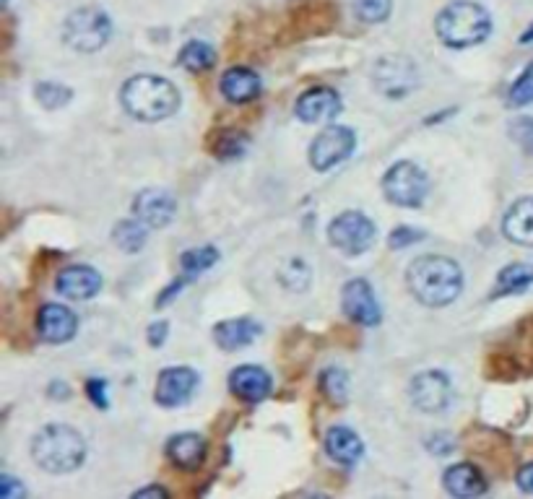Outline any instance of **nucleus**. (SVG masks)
Masks as SVG:
<instances>
[{"instance_id": "obj_1", "label": "nucleus", "mask_w": 533, "mask_h": 499, "mask_svg": "<svg viewBox=\"0 0 533 499\" xmlns=\"http://www.w3.org/2000/svg\"><path fill=\"white\" fill-rule=\"evenodd\" d=\"M409 289L422 305L445 307L450 305L463 289L461 266L442 255H424L416 258L406 273Z\"/></svg>"}, {"instance_id": "obj_2", "label": "nucleus", "mask_w": 533, "mask_h": 499, "mask_svg": "<svg viewBox=\"0 0 533 499\" xmlns=\"http://www.w3.org/2000/svg\"><path fill=\"white\" fill-rule=\"evenodd\" d=\"M123 107L143 123H159L175 115L180 107V94L162 76H133L120 91Z\"/></svg>"}, {"instance_id": "obj_3", "label": "nucleus", "mask_w": 533, "mask_h": 499, "mask_svg": "<svg viewBox=\"0 0 533 499\" xmlns=\"http://www.w3.org/2000/svg\"><path fill=\"white\" fill-rule=\"evenodd\" d=\"M32 458L50 474H71L86 461V442L73 427L50 424L32 440Z\"/></svg>"}, {"instance_id": "obj_4", "label": "nucleus", "mask_w": 533, "mask_h": 499, "mask_svg": "<svg viewBox=\"0 0 533 499\" xmlns=\"http://www.w3.org/2000/svg\"><path fill=\"white\" fill-rule=\"evenodd\" d=\"M435 32L442 45L463 50V47L479 45L492 32V19L487 8L471 0H455L437 13Z\"/></svg>"}, {"instance_id": "obj_5", "label": "nucleus", "mask_w": 533, "mask_h": 499, "mask_svg": "<svg viewBox=\"0 0 533 499\" xmlns=\"http://www.w3.org/2000/svg\"><path fill=\"white\" fill-rule=\"evenodd\" d=\"M112 37L110 16L99 8H78L73 11L63 26L65 45L78 52L102 50Z\"/></svg>"}, {"instance_id": "obj_6", "label": "nucleus", "mask_w": 533, "mask_h": 499, "mask_svg": "<svg viewBox=\"0 0 533 499\" xmlns=\"http://www.w3.org/2000/svg\"><path fill=\"white\" fill-rule=\"evenodd\" d=\"M383 193L390 203L403 208L422 206L429 193V180L422 169L411 162H398L385 172Z\"/></svg>"}, {"instance_id": "obj_7", "label": "nucleus", "mask_w": 533, "mask_h": 499, "mask_svg": "<svg viewBox=\"0 0 533 499\" xmlns=\"http://www.w3.org/2000/svg\"><path fill=\"white\" fill-rule=\"evenodd\" d=\"M328 240L346 255H359L370 250L377 240V229L370 219L359 211H346L336 216L328 229Z\"/></svg>"}, {"instance_id": "obj_8", "label": "nucleus", "mask_w": 533, "mask_h": 499, "mask_svg": "<svg viewBox=\"0 0 533 499\" xmlns=\"http://www.w3.org/2000/svg\"><path fill=\"white\" fill-rule=\"evenodd\" d=\"M354 146H357L354 130L344 128V125H328V128H325L323 133H318V138L312 141L310 164L318 169V172H328L331 167L349 159Z\"/></svg>"}, {"instance_id": "obj_9", "label": "nucleus", "mask_w": 533, "mask_h": 499, "mask_svg": "<svg viewBox=\"0 0 533 499\" xmlns=\"http://www.w3.org/2000/svg\"><path fill=\"white\" fill-rule=\"evenodd\" d=\"M375 86L383 91L385 97L401 99L406 97L409 91L416 89L419 84V71L409 58H401V55H385L375 63Z\"/></svg>"}, {"instance_id": "obj_10", "label": "nucleus", "mask_w": 533, "mask_h": 499, "mask_svg": "<svg viewBox=\"0 0 533 499\" xmlns=\"http://www.w3.org/2000/svg\"><path fill=\"white\" fill-rule=\"evenodd\" d=\"M411 401L424 414H440L450 403V380L442 372H422L411 380Z\"/></svg>"}, {"instance_id": "obj_11", "label": "nucleus", "mask_w": 533, "mask_h": 499, "mask_svg": "<svg viewBox=\"0 0 533 499\" xmlns=\"http://www.w3.org/2000/svg\"><path fill=\"white\" fill-rule=\"evenodd\" d=\"M341 307L354 323L367 325V328L380 323V305H377L375 294H372V286L364 279H354L344 286Z\"/></svg>"}, {"instance_id": "obj_12", "label": "nucleus", "mask_w": 533, "mask_h": 499, "mask_svg": "<svg viewBox=\"0 0 533 499\" xmlns=\"http://www.w3.org/2000/svg\"><path fill=\"white\" fill-rule=\"evenodd\" d=\"M133 214H136V219H141L149 229H162L167 227L169 221L175 219L177 203L167 190L149 188L136 195V201H133Z\"/></svg>"}, {"instance_id": "obj_13", "label": "nucleus", "mask_w": 533, "mask_h": 499, "mask_svg": "<svg viewBox=\"0 0 533 499\" xmlns=\"http://www.w3.org/2000/svg\"><path fill=\"white\" fill-rule=\"evenodd\" d=\"M198 388V375L188 367H169L159 375V383H156V401L167 406V409H175L182 406L193 396V390Z\"/></svg>"}, {"instance_id": "obj_14", "label": "nucleus", "mask_w": 533, "mask_h": 499, "mask_svg": "<svg viewBox=\"0 0 533 499\" xmlns=\"http://www.w3.org/2000/svg\"><path fill=\"white\" fill-rule=\"evenodd\" d=\"M338 112H341V99L336 91L325 86L305 91L297 99V117L302 123H328Z\"/></svg>"}, {"instance_id": "obj_15", "label": "nucleus", "mask_w": 533, "mask_h": 499, "mask_svg": "<svg viewBox=\"0 0 533 499\" xmlns=\"http://www.w3.org/2000/svg\"><path fill=\"white\" fill-rule=\"evenodd\" d=\"M271 375H268L263 367H255V364H245V367H237V370L229 375V390L240 401L258 403L266 396H271Z\"/></svg>"}, {"instance_id": "obj_16", "label": "nucleus", "mask_w": 533, "mask_h": 499, "mask_svg": "<svg viewBox=\"0 0 533 499\" xmlns=\"http://www.w3.org/2000/svg\"><path fill=\"white\" fill-rule=\"evenodd\" d=\"M37 328L39 336L45 338L47 344H65L76 333L78 318L63 305H45L39 310Z\"/></svg>"}, {"instance_id": "obj_17", "label": "nucleus", "mask_w": 533, "mask_h": 499, "mask_svg": "<svg viewBox=\"0 0 533 499\" xmlns=\"http://www.w3.org/2000/svg\"><path fill=\"white\" fill-rule=\"evenodd\" d=\"M55 289H58L63 297L76 299V302H84V299H91L99 292V289H102V276H99V273L89 266L63 268L58 281H55Z\"/></svg>"}, {"instance_id": "obj_18", "label": "nucleus", "mask_w": 533, "mask_h": 499, "mask_svg": "<svg viewBox=\"0 0 533 499\" xmlns=\"http://www.w3.org/2000/svg\"><path fill=\"white\" fill-rule=\"evenodd\" d=\"M206 440L195 432H185V435H175L167 442V455L169 461L175 466L185 468V471H195L198 466H203L206 461Z\"/></svg>"}, {"instance_id": "obj_19", "label": "nucleus", "mask_w": 533, "mask_h": 499, "mask_svg": "<svg viewBox=\"0 0 533 499\" xmlns=\"http://www.w3.org/2000/svg\"><path fill=\"white\" fill-rule=\"evenodd\" d=\"M221 94L232 104H247L258 99L260 94V78L250 68H229L221 76Z\"/></svg>"}, {"instance_id": "obj_20", "label": "nucleus", "mask_w": 533, "mask_h": 499, "mask_svg": "<svg viewBox=\"0 0 533 499\" xmlns=\"http://www.w3.org/2000/svg\"><path fill=\"white\" fill-rule=\"evenodd\" d=\"M442 481H445V489L453 497H479V494L487 492V479L471 463H455V466H450Z\"/></svg>"}, {"instance_id": "obj_21", "label": "nucleus", "mask_w": 533, "mask_h": 499, "mask_svg": "<svg viewBox=\"0 0 533 499\" xmlns=\"http://www.w3.org/2000/svg\"><path fill=\"white\" fill-rule=\"evenodd\" d=\"M260 325L250 318H237V320H224L214 328V341L219 344V349L224 351H237L250 346L258 338Z\"/></svg>"}, {"instance_id": "obj_22", "label": "nucleus", "mask_w": 533, "mask_h": 499, "mask_svg": "<svg viewBox=\"0 0 533 499\" xmlns=\"http://www.w3.org/2000/svg\"><path fill=\"white\" fill-rule=\"evenodd\" d=\"M502 232L515 245L533 247V198L513 203V208L505 214L502 221Z\"/></svg>"}, {"instance_id": "obj_23", "label": "nucleus", "mask_w": 533, "mask_h": 499, "mask_svg": "<svg viewBox=\"0 0 533 499\" xmlns=\"http://www.w3.org/2000/svg\"><path fill=\"white\" fill-rule=\"evenodd\" d=\"M325 450L331 455L333 461L341 466H354L362 458V440L357 437V432H351L346 427H333L325 435Z\"/></svg>"}, {"instance_id": "obj_24", "label": "nucleus", "mask_w": 533, "mask_h": 499, "mask_svg": "<svg viewBox=\"0 0 533 499\" xmlns=\"http://www.w3.org/2000/svg\"><path fill=\"white\" fill-rule=\"evenodd\" d=\"M177 63H180L185 71L201 73V71H208V68L216 63V52H214V47L201 42V39H193V42H188V45L182 47Z\"/></svg>"}, {"instance_id": "obj_25", "label": "nucleus", "mask_w": 533, "mask_h": 499, "mask_svg": "<svg viewBox=\"0 0 533 499\" xmlns=\"http://www.w3.org/2000/svg\"><path fill=\"white\" fill-rule=\"evenodd\" d=\"M112 240L125 253H141V247L149 240V227L141 219L136 221H120L112 232Z\"/></svg>"}, {"instance_id": "obj_26", "label": "nucleus", "mask_w": 533, "mask_h": 499, "mask_svg": "<svg viewBox=\"0 0 533 499\" xmlns=\"http://www.w3.org/2000/svg\"><path fill=\"white\" fill-rule=\"evenodd\" d=\"M531 284H533V266H528V263H513V266H507L505 271H500V276H497V292H494V297H502V294H520Z\"/></svg>"}, {"instance_id": "obj_27", "label": "nucleus", "mask_w": 533, "mask_h": 499, "mask_svg": "<svg viewBox=\"0 0 533 499\" xmlns=\"http://www.w3.org/2000/svg\"><path fill=\"white\" fill-rule=\"evenodd\" d=\"M208 149L214 151V156H219V159H237V156L245 154L247 136L234 128L216 130L208 141Z\"/></svg>"}, {"instance_id": "obj_28", "label": "nucleus", "mask_w": 533, "mask_h": 499, "mask_svg": "<svg viewBox=\"0 0 533 499\" xmlns=\"http://www.w3.org/2000/svg\"><path fill=\"white\" fill-rule=\"evenodd\" d=\"M216 260H219V253H216V247H195V250H188V253L180 258V268L185 271V279H195V276H201L203 271L214 266Z\"/></svg>"}, {"instance_id": "obj_29", "label": "nucleus", "mask_w": 533, "mask_h": 499, "mask_svg": "<svg viewBox=\"0 0 533 499\" xmlns=\"http://www.w3.org/2000/svg\"><path fill=\"white\" fill-rule=\"evenodd\" d=\"M34 97H37V102L42 104V107H47V110H58V107H65V104L71 102V89L68 86H60L55 84V81H42V84H37V89H34Z\"/></svg>"}, {"instance_id": "obj_30", "label": "nucleus", "mask_w": 533, "mask_h": 499, "mask_svg": "<svg viewBox=\"0 0 533 499\" xmlns=\"http://www.w3.org/2000/svg\"><path fill=\"white\" fill-rule=\"evenodd\" d=\"M393 11V0H357L354 13L364 24H383Z\"/></svg>"}, {"instance_id": "obj_31", "label": "nucleus", "mask_w": 533, "mask_h": 499, "mask_svg": "<svg viewBox=\"0 0 533 499\" xmlns=\"http://www.w3.org/2000/svg\"><path fill=\"white\" fill-rule=\"evenodd\" d=\"M320 388L336 406L346 403V393H349V377L344 370H325L320 377Z\"/></svg>"}, {"instance_id": "obj_32", "label": "nucleus", "mask_w": 533, "mask_h": 499, "mask_svg": "<svg viewBox=\"0 0 533 499\" xmlns=\"http://www.w3.org/2000/svg\"><path fill=\"white\" fill-rule=\"evenodd\" d=\"M310 279V268H307V263H302V260L286 263V268L281 271V284H284L286 289H294V292H305L307 286H310Z\"/></svg>"}, {"instance_id": "obj_33", "label": "nucleus", "mask_w": 533, "mask_h": 499, "mask_svg": "<svg viewBox=\"0 0 533 499\" xmlns=\"http://www.w3.org/2000/svg\"><path fill=\"white\" fill-rule=\"evenodd\" d=\"M507 99H510V107H523V104L533 102V65L515 81Z\"/></svg>"}, {"instance_id": "obj_34", "label": "nucleus", "mask_w": 533, "mask_h": 499, "mask_svg": "<svg viewBox=\"0 0 533 499\" xmlns=\"http://www.w3.org/2000/svg\"><path fill=\"white\" fill-rule=\"evenodd\" d=\"M510 136H513L515 141L523 146V149L533 151V120L531 117H520V120H515V123L510 125Z\"/></svg>"}, {"instance_id": "obj_35", "label": "nucleus", "mask_w": 533, "mask_h": 499, "mask_svg": "<svg viewBox=\"0 0 533 499\" xmlns=\"http://www.w3.org/2000/svg\"><path fill=\"white\" fill-rule=\"evenodd\" d=\"M419 240H424V232H416V229L411 227H398L396 232L390 234L388 245L390 250H403L406 245H414V242Z\"/></svg>"}, {"instance_id": "obj_36", "label": "nucleus", "mask_w": 533, "mask_h": 499, "mask_svg": "<svg viewBox=\"0 0 533 499\" xmlns=\"http://www.w3.org/2000/svg\"><path fill=\"white\" fill-rule=\"evenodd\" d=\"M429 453H437V455H448L450 450L455 448V442L450 435H432V440L427 442Z\"/></svg>"}, {"instance_id": "obj_37", "label": "nucleus", "mask_w": 533, "mask_h": 499, "mask_svg": "<svg viewBox=\"0 0 533 499\" xmlns=\"http://www.w3.org/2000/svg\"><path fill=\"white\" fill-rule=\"evenodd\" d=\"M89 393H91V401L97 403L99 409H104V406H107V396H104V393H107V385H104L102 380H91Z\"/></svg>"}, {"instance_id": "obj_38", "label": "nucleus", "mask_w": 533, "mask_h": 499, "mask_svg": "<svg viewBox=\"0 0 533 499\" xmlns=\"http://www.w3.org/2000/svg\"><path fill=\"white\" fill-rule=\"evenodd\" d=\"M167 331H169L167 323H154V325H151V328H149V344L151 346H162L164 338H167Z\"/></svg>"}, {"instance_id": "obj_39", "label": "nucleus", "mask_w": 533, "mask_h": 499, "mask_svg": "<svg viewBox=\"0 0 533 499\" xmlns=\"http://www.w3.org/2000/svg\"><path fill=\"white\" fill-rule=\"evenodd\" d=\"M518 487L523 489V492L533 494V463H528V466L520 468V474H518Z\"/></svg>"}, {"instance_id": "obj_40", "label": "nucleus", "mask_w": 533, "mask_h": 499, "mask_svg": "<svg viewBox=\"0 0 533 499\" xmlns=\"http://www.w3.org/2000/svg\"><path fill=\"white\" fill-rule=\"evenodd\" d=\"M0 479H3V492H0L3 499H13L16 494H19V497L24 494V489H21L19 484H13V476H0Z\"/></svg>"}, {"instance_id": "obj_41", "label": "nucleus", "mask_w": 533, "mask_h": 499, "mask_svg": "<svg viewBox=\"0 0 533 499\" xmlns=\"http://www.w3.org/2000/svg\"><path fill=\"white\" fill-rule=\"evenodd\" d=\"M133 497H169V492L167 489H162V487H146V489H141V492H136L133 494Z\"/></svg>"}, {"instance_id": "obj_42", "label": "nucleus", "mask_w": 533, "mask_h": 499, "mask_svg": "<svg viewBox=\"0 0 533 499\" xmlns=\"http://www.w3.org/2000/svg\"><path fill=\"white\" fill-rule=\"evenodd\" d=\"M520 42H523V45H528V42H533V24L528 26L526 34H523V37H520Z\"/></svg>"}]
</instances>
